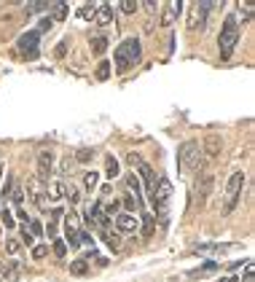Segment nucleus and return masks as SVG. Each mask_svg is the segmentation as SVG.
Returning <instances> with one entry per match:
<instances>
[{
    "label": "nucleus",
    "instance_id": "obj_23",
    "mask_svg": "<svg viewBox=\"0 0 255 282\" xmlns=\"http://www.w3.org/2000/svg\"><path fill=\"white\" fill-rule=\"evenodd\" d=\"M108 78H110V62L102 60L97 65V81H108Z\"/></svg>",
    "mask_w": 255,
    "mask_h": 282
},
{
    "label": "nucleus",
    "instance_id": "obj_37",
    "mask_svg": "<svg viewBox=\"0 0 255 282\" xmlns=\"http://www.w3.org/2000/svg\"><path fill=\"white\" fill-rule=\"evenodd\" d=\"M127 164H129V167H140V164H142V156H140V153H129V156H127Z\"/></svg>",
    "mask_w": 255,
    "mask_h": 282
},
{
    "label": "nucleus",
    "instance_id": "obj_8",
    "mask_svg": "<svg viewBox=\"0 0 255 282\" xmlns=\"http://www.w3.org/2000/svg\"><path fill=\"white\" fill-rule=\"evenodd\" d=\"M196 205L199 207H204L207 205V196L212 194V188H215V175L212 172H199V178H196Z\"/></svg>",
    "mask_w": 255,
    "mask_h": 282
},
{
    "label": "nucleus",
    "instance_id": "obj_38",
    "mask_svg": "<svg viewBox=\"0 0 255 282\" xmlns=\"http://www.w3.org/2000/svg\"><path fill=\"white\" fill-rule=\"evenodd\" d=\"M78 14H81L83 19H91V16H94V5H81V11H78Z\"/></svg>",
    "mask_w": 255,
    "mask_h": 282
},
{
    "label": "nucleus",
    "instance_id": "obj_24",
    "mask_svg": "<svg viewBox=\"0 0 255 282\" xmlns=\"http://www.w3.org/2000/svg\"><path fill=\"white\" fill-rule=\"evenodd\" d=\"M62 183H54V186H49V188H46V196H49V199L51 202H57V199H60V196H64V191H62Z\"/></svg>",
    "mask_w": 255,
    "mask_h": 282
},
{
    "label": "nucleus",
    "instance_id": "obj_2",
    "mask_svg": "<svg viewBox=\"0 0 255 282\" xmlns=\"http://www.w3.org/2000/svg\"><path fill=\"white\" fill-rule=\"evenodd\" d=\"M178 167H180L183 175L201 172V167H204V153H201V145L196 140H186L178 148Z\"/></svg>",
    "mask_w": 255,
    "mask_h": 282
},
{
    "label": "nucleus",
    "instance_id": "obj_39",
    "mask_svg": "<svg viewBox=\"0 0 255 282\" xmlns=\"http://www.w3.org/2000/svg\"><path fill=\"white\" fill-rule=\"evenodd\" d=\"M62 175H70L73 172V159H62V169H60Z\"/></svg>",
    "mask_w": 255,
    "mask_h": 282
},
{
    "label": "nucleus",
    "instance_id": "obj_12",
    "mask_svg": "<svg viewBox=\"0 0 255 282\" xmlns=\"http://www.w3.org/2000/svg\"><path fill=\"white\" fill-rule=\"evenodd\" d=\"M180 11H183V3H175V0H172V3L161 5V27H172Z\"/></svg>",
    "mask_w": 255,
    "mask_h": 282
},
{
    "label": "nucleus",
    "instance_id": "obj_19",
    "mask_svg": "<svg viewBox=\"0 0 255 282\" xmlns=\"http://www.w3.org/2000/svg\"><path fill=\"white\" fill-rule=\"evenodd\" d=\"M127 186H129V191H134V199L140 202V199H142V191H140V178H137V175H127Z\"/></svg>",
    "mask_w": 255,
    "mask_h": 282
},
{
    "label": "nucleus",
    "instance_id": "obj_11",
    "mask_svg": "<svg viewBox=\"0 0 255 282\" xmlns=\"http://www.w3.org/2000/svg\"><path fill=\"white\" fill-rule=\"evenodd\" d=\"M116 228H119L121 234H132L140 228V220H137V215H132V212H119L116 215Z\"/></svg>",
    "mask_w": 255,
    "mask_h": 282
},
{
    "label": "nucleus",
    "instance_id": "obj_32",
    "mask_svg": "<svg viewBox=\"0 0 255 282\" xmlns=\"http://www.w3.org/2000/svg\"><path fill=\"white\" fill-rule=\"evenodd\" d=\"M54 255H60V258H64V255H67V245H64L62 239L54 242Z\"/></svg>",
    "mask_w": 255,
    "mask_h": 282
},
{
    "label": "nucleus",
    "instance_id": "obj_13",
    "mask_svg": "<svg viewBox=\"0 0 255 282\" xmlns=\"http://www.w3.org/2000/svg\"><path fill=\"white\" fill-rule=\"evenodd\" d=\"M220 150H223V137H220V135H210L204 140V145H201V153L210 156V159H215Z\"/></svg>",
    "mask_w": 255,
    "mask_h": 282
},
{
    "label": "nucleus",
    "instance_id": "obj_42",
    "mask_svg": "<svg viewBox=\"0 0 255 282\" xmlns=\"http://www.w3.org/2000/svg\"><path fill=\"white\" fill-rule=\"evenodd\" d=\"M22 239H24V245H32V234L27 231V226H24V231H22Z\"/></svg>",
    "mask_w": 255,
    "mask_h": 282
},
{
    "label": "nucleus",
    "instance_id": "obj_4",
    "mask_svg": "<svg viewBox=\"0 0 255 282\" xmlns=\"http://www.w3.org/2000/svg\"><path fill=\"white\" fill-rule=\"evenodd\" d=\"M242 188H245V172H234L231 178H228L226 188H223V215H231L234 207H237L239 196H242Z\"/></svg>",
    "mask_w": 255,
    "mask_h": 282
},
{
    "label": "nucleus",
    "instance_id": "obj_36",
    "mask_svg": "<svg viewBox=\"0 0 255 282\" xmlns=\"http://www.w3.org/2000/svg\"><path fill=\"white\" fill-rule=\"evenodd\" d=\"M5 282H16L19 280V264H14V266H11L8 269V277H3Z\"/></svg>",
    "mask_w": 255,
    "mask_h": 282
},
{
    "label": "nucleus",
    "instance_id": "obj_28",
    "mask_svg": "<svg viewBox=\"0 0 255 282\" xmlns=\"http://www.w3.org/2000/svg\"><path fill=\"white\" fill-rule=\"evenodd\" d=\"M24 8H27V14H41V11H49V3H27Z\"/></svg>",
    "mask_w": 255,
    "mask_h": 282
},
{
    "label": "nucleus",
    "instance_id": "obj_46",
    "mask_svg": "<svg viewBox=\"0 0 255 282\" xmlns=\"http://www.w3.org/2000/svg\"><path fill=\"white\" fill-rule=\"evenodd\" d=\"M3 167H5V164H3V161H0V180H3Z\"/></svg>",
    "mask_w": 255,
    "mask_h": 282
},
{
    "label": "nucleus",
    "instance_id": "obj_16",
    "mask_svg": "<svg viewBox=\"0 0 255 282\" xmlns=\"http://www.w3.org/2000/svg\"><path fill=\"white\" fill-rule=\"evenodd\" d=\"M89 46H91V51H94V54H105L108 38L105 35H94V38H89Z\"/></svg>",
    "mask_w": 255,
    "mask_h": 282
},
{
    "label": "nucleus",
    "instance_id": "obj_17",
    "mask_svg": "<svg viewBox=\"0 0 255 282\" xmlns=\"http://www.w3.org/2000/svg\"><path fill=\"white\" fill-rule=\"evenodd\" d=\"M49 11L54 14L57 22H62V19L70 14V5H67V3H54V5H49ZM54 19H51V22H54Z\"/></svg>",
    "mask_w": 255,
    "mask_h": 282
},
{
    "label": "nucleus",
    "instance_id": "obj_20",
    "mask_svg": "<svg viewBox=\"0 0 255 282\" xmlns=\"http://www.w3.org/2000/svg\"><path fill=\"white\" fill-rule=\"evenodd\" d=\"M153 231H156V220H153V215H150V212H142V234H145V237H150Z\"/></svg>",
    "mask_w": 255,
    "mask_h": 282
},
{
    "label": "nucleus",
    "instance_id": "obj_34",
    "mask_svg": "<svg viewBox=\"0 0 255 282\" xmlns=\"http://www.w3.org/2000/svg\"><path fill=\"white\" fill-rule=\"evenodd\" d=\"M46 253H49V247H46V245H35V250H32V258L41 261V258H46Z\"/></svg>",
    "mask_w": 255,
    "mask_h": 282
},
{
    "label": "nucleus",
    "instance_id": "obj_27",
    "mask_svg": "<svg viewBox=\"0 0 255 282\" xmlns=\"http://www.w3.org/2000/svg\"><path fill=\"white\" fill-rule=\"evenodd\" d=\"M97 172H86L83 175V186H86V191H91V188H97Z\"/></svg>",
    "mask_w": 255,
    "mask_h": 282
},
{
    "label": "nucleus",
    "instance_id": "obj_30",
    "mask_svg": "<svg viewBox=\"0 0 255 282\" xmlns=\"http://www.w3.org/2000/svg\"><path fill=\"white\" fill-rule=\"evenodd\" d=\"M64 196L70 199V205H78V202H81V194H78V188H73V186H70L67 191H64Z\"/></svg>",
    "mask_w": 255,
    "mask_h": 282
},
{
    "label": "nucleus",
    "instance_id": "obj_25",
    "mask_svg": "<svg viewBox=\"0 0 255 282\" xmlns=\"http://www.w3.org/2000/svg\"><path fill=\"white\" fill-rule=\"evenodd\" d=\"M91 156H94V150H91V148H78L75 150V161H81V164L91 161Z\"/></svg>",
    "mask_w": 255,
    "mask_h": 282
},
{
    "label": "nucleus",
    "instance_id": "obj_43",
    "mask_svg": "<svg viewBox=\"0 0 255 282\" xmlns=\"http://www.w3.org/2000/svg\"><path fill=\"white\" fill-rule=\"evenodd\" d=\"M255 277H253V266L250 264H247V272H245V282H253Z\"/></svg>",
    "mask_w": 255,
    "mask_h": 282
},
{
    "label": "nucleus",
    "instance_id": "obj_33",
    "mask_svg": "<svg viewBox=\"0 0 255 282\" xmlns=\"http://www.w3.org/2000/svg\"><path fill=\"white\" fill-rule=\"evenodd\" d=\"M102 237H105V242L110 245V250H119V237H113V234H108V231H102Z\"/></svg>",
    "mask_w": 255,
    "mask_h": 282
},
{
    "label": "nucleus",
    "instance_id": "obj_40",
    "mask_svg": "<svg viewBox=\"0 0 255 282\" xmlns=\"http://www.w3.org/2000/svg\"><path fill=\"white\" fill-rule=\"evenodd\" d=\"M119 207H121V202H119V199H113V202H110V205L105 207V212H108V215H113V212H116V210H119Z\"/></svg>",
    "mask_w": 255,
    "mask_h": 282
},
{
    "label": "nucleus",
    "instance_id": "obj_21",
    "mask_svg": "<svg viewBox=\"0 0 255 282\" xmlns=\"http://www.w3.org/2000/svg\"><path fill=\"white\" fill-rule=\"evenodd\" d=\"M70 272L75 274V277H83V274H89V264L83 258H78V261H73V264H70Z\"/></svg>",
    "mask_w": 255,
    "mask_h": 282
},
{
    "label": "nucleus",
    "instance_id": "obj_7",
    "mask_svg": "<svg viewBox=\"0 0 255 282\" xmlns=\"http://www.w3.org/2000/svg\"><path fill=\"white\" fill-rule=\"evenodd\" d=\"M38 46H41V32L38 30H27L19 35V51L27 60H38Z\"/></svg>",
    "mask_w": 255,
    "mask_h": 282
},
{
    "label": "nucleus",
    "instance_id": "obj_3",
    "mask_svg": "<svg viewBox=\"0 0 255 282\" xmlns=\"http://www.w3.org/2000/svg\"><path fill=\"white\" fill-rule=\"evenodd\" d=\"M239 43V24H237V16L228 14L223 19V27H220V38H218V49H220V60H231L234 49Z\"/></svg>",
    "mask_w": 255,
    "mask_h": 282
},
{
    "label": "nucleus",
    "instance_id": "obj_10",
    "mask_svg": "<svg viewBox=\"0 0 255 282\" xmlns=\"http://www.w3.org/2000/svg\"><path fill=\"white\" fill-rule=\"evenodd\" d=\"M35 167H38V180L41 183H49L51 172H54V153L51 150H38V159H35Z\"/></svg>",
    "mask_w": 255,
    "mask_h": 282
},
{
    "label": "nucleus",
    "instance_id": "obj_35",
    "mask_svg": "<svg viewBox=\"0 0 255 282\" xmlns=\"http://www.w3.org/2000/svg\"><path fill=\"white\" fill-rule=\"evenodd\" d=\"M27 226H30V234H32V237H35V234H43L41 220H27Z\"/></svg>",
    "mask_w": 255,
    "mask_h": 282
},
{
    "label": "nucleus",
    "instance_id": "obj_9",
    "mask_svg": "<svg viewBox=\"0 0 255 282\" xmlns=\"http://www.w3.org/2000/svg\"><path fill=\"white\" fill-rule=\"evenodd\" d=\"M64 237L73 247L81 245V218H78L75 210H70V215H64Z\"/></svg>",
    "mask_w": 255,
    "mask_h": 282
},
{
    "label": "nucleus",
    "instance_id": "obj_18",
    "mask_svg": "<svg viewBox=\"0 0 255 282\" xmlns=\"http://www.w3.org/2000/svg\"><path fill=\"white\" fill-rule=\"evenodd\" d=\"M121 172L119 161H116V156H105V175L108 178H116V175Z\"/></svg>",
    "mask_w": 255,
    "mask_h": 282
},
{
    "label": "nucleus",
    "instance_id": "obj_1",
    "mask_svg": "<svg viewBox=\"0 0 255 282\" xmlns=\"http://www.w3.org/2000/svg\"><path fill=\"white\" fill-rule=\"evenodd\" d=\"M142 57V43L140 38H127V41L119 43V49H116L113 60H116V70L119 73H127V70H132L137 62H140Z\"/></svg>",
    "mask_w": 255,
    "mask_h": 282
},
{
    "label": "nucleus",
    "instance_id": "obj_14",
    "mask_svg": "<svg viewBox=\"0 0 255 282\" xmlns=\"http://www.w3.org/2000/svg\"><path fill=\"white\" fill-rule=\"evenodd\" d=\"M94 22L100 24V27H108L110 22H113V5L110 3H102L94 8Z\"/></svg>",
    "mask_w": 255,
    "mask_h": 282
},
{
    "label": "nucleus",
    "instance_id": "obj_41",
    "mask_svg": "<svg viewBox=\"0 0 255 282\" xmlns=\"http://www.w3.org/2000/svg\"><path fill=\"white\" fill-rule=\"evenodd\" d=\"M51 24H54L51 19H43V22H41V27H38V32H46V30H51Z\"/></svg>",
    "mask_w": 255,
    "mask_h": 282
},
{
    "label": "nucleus",
    "instance_id": "obj_45",
    "mask_svg": "<svg viewBox=\"0 0 255 282\" xmlns=\"http://www.w3.org/2000/svg\"><path fill=\"white\" fill-rule=\"evenodd\" d=\"M218 282H237V277H226V280H218Z\"/></svg>",
    "mask_w": 255,
    "mask_h": 282
},
{
    "label": "nucleus",
    "instance_id": "obj_15",
    "mask_svg": "<svg viewBox=\"0 0 255 282\" xmlns=\"http://www.w3.org/2000/svg\"><path fill=\"white\" fill-rule=\"evenodd\" d=\"M137 169H140V175H142V183H145V191H148V196H153V188H156V175H153V169H150L145 161H142Z\"/></svg>",
    "mask_w": 255,
    "mask_h": 282
},
{
    "label": "nucleus",
    "instance_id": "obj_29",
    "mask_svg": "<svg viewBox=\"0 0 255 282\" xmlns=\"http://www.w3.org/2000/svg\"><path fill=\"white\" fill-rule=\"evenodd\" d=\"M119 8L124 11V14H134V11H137V8H140V5H137V3H134V0H124V3L119 5Z\"/></svg>",
    "mask_w": 255,
    "mask_h": 282
},
{
    "label": "nucleus",
    "instance_id": "obj_44",
    "mask_svg": "<svg viewBox=\"0 0 255 282\" xmlns=\"http://www.w3.org/2000/svg\"><path fill=\"white\" fill-rule=\"evenodd\" d=\"M239 8H242V11H245V14H247V16H250V14H253V5H250V3H239Z\"/></svg>",
    "mask_w": 255,
    "mask_h": 282
},
{
    "label": "nucleus",
    "instance_id": "obj_6",
    "mask_svg": "<svg viewBox=\"0 0 255 282\" xmlns=\"http://www.w3.org/2000/svg\"><path fill=\"white\" fill-rule=\"evenodd\" d=\"M215 8H218V3H193V11H191V16H188V30L191 32L201 30L207 24V14Z\"/></svg>",
    "mask_w": 255,
    "mask_h": 282
},
{
    "label": "nucleus",
    "instance_id": "obj_5",
    "mask_svg": "<svg viewBox=\"0 0 255 282\" xmlns=\"http://www.w3.org/2000/svg\"><path fill=\"white\" fill-rule=\"evenodd\" d=\"M169 199H172V183H169L167 178H161L159 186L153 188V196H150V202H153V207H156V212H159L161 220L169 215Z\"/></svg>",
    "mask_w": 255,
    "mask_h": 282
},
{
    "label": "nucleus",
    "instance_id": "obj_26",
    "mask_svg": "<svg viewBox=\"0 0 255 282\" xmlns=\"http://www.w3.org/2000/svg\"><path fill=\"white\" fill-rule=\"evenodd\" d=\"M8 199L14 202V205H22V202H24V188L14 186V188H11V194H8Z\"/></svg>",
    "mask_w": 255,
    "mask_h": 282
},
{
    "label": "nucleus",
    "instance_id": "obj_22",
    "mask_svg": "<svg viewBox=\"0 0 255 282\" xmlns=\"http://www.w3.org/2000/svg\"><path fill=\"white\" fill-rule=\"evenodd\" d=\"M0 218H3V223H5V231H14V215H11V210H8L5 202H3V212H0Z\"/></svg>",
    "mask_w": 255,
    "mask_h": 282
},
{
    "label": "nucleus",
    "instance_id": "obj_31",
    "mask_svg": "<svg viewBox=\"0 0 255 282\" xmlns=\"http://www.w3.org/2000/svg\"><path fill=\"white\" fill-rule=\"evenodd\" d=\"M19 250H22V245H19L16 239H8V242H5V253H8V255H16Z\"/></svg>",
    "mask_w": 255,
    "mask_h": 282
}]
</instances>
